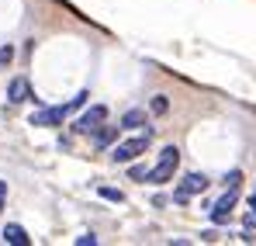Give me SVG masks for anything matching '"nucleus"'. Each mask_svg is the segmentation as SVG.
Wrapping results in <instances>:
<instances>
[{
  "mask_svg": "<svg viewBox=\"0 0 256 246\" xmlns=\"http://www.w3.org/2000/svg\"><path fill=\"white\" fill-rule=\"evenodd\" d=\"M86 101H90V94H86V90H80V94H76L70 104H59V108H42V111H35V115H32V125H38V128H56V125L66 122V115H70V111L84 108Z\"/></svg>",
  "mask_w": 256,
  "mask_h": 246,
  "instance_id": "obj_1",
  "label": "nucleus"
},
{
  "mask_svg": "<svg viewBox=\"0 0 256 246\" xmlns=\"http://www.w3.org/2000/svg\"><path fill=\"white\" fill-rule=\"evenodd\" d=\"M176 166H180V149L176 146H166L163 153H160V163L149 170V184H166V180H173V173H176Z\"/></svg>",
  "mask_w": 256,
  "mask_h": 246,
  "instance_id": "obj_2",
  "label": "nucleus"
},
{
  "mask_svg": "<svg viewBox=\"0 0 256 246\" xmlns=\"http://www.w3.org/2000/svg\"><path fill=\"white\" fill-rule=\"evenodd\" d=\"M149 139H152V128H146V135H135V139L118 142V146L111 149V160H114V163H132L135 156H142V153H146Z\"/></svg>",
  "mask_w": 256,
  "mask_h": 246,
  "instance_id": "obj_3",
  "label": "nucleus"
},
{
  "mask_svg": "<svg viewBox=\"0 0 256 246\" xmlns=\"http://www.w3.org/2000/svg\"><path fill=\"white\" fill-rule=\"evenodd\" d=\"M104 122H108V108H104V104H94V108H86L84 115L76 118L73 132H76V135H94Z\"/></svg>",
  "mask_w": 256,
  "mask_h": 246,
  "instance_id": "obj_4",
  "label": "nucleus"
},
{
  "mask_svg": "<svg viewBox=\"0 0 256 246\" xmlns=\"http://www.w3.org/2000/svg\"><path fill=\"white\" fill-rule=\"evenodd\" d=\"M236 201H239V194H236V187H228L218 201L212 205V222L214 225H225L228 218H232V208H236Z\"/></svg>",
  "mask_w": 256,
  "mask_h": 246,
  "instance_id": "obj_5",
  "label": "nucleus"
},
{
  "mask_svg": "<svg viewBox=\"0 0 256 246\" xmlns=\"http://www.w3.org/2000/svg\"><path fill=\"white\" fill-rule=\"evenodd\" d=\"M7 101H10V104H24V101H35V94H32V83L24 80V77H14V80L7 83Z\"/></svg>",
  "mask_w": 256,
  "mask_h": 246,
  "instance_id": "obj_6",
  "label": "nucleus"
},
{
  "mask_svg": "<svg viewBox=\"0 0 256 246\" xmlns=\"http://www.w3.org/2000/svg\"><path fill=\"white\" fill-rule=\"evenodd\" d=\"M180 191H187V194H204V191H208V177H204V173H184V177H180Z\"/></svg>",
  "mask_w": 256,
  "mask_h": 246,
  "instance_id": "obj_7",
  "label": "nucleus"
},
{
  "mask_svg": "<svg viewBox=\"0 0 256 246\" xmlns=\"http://www.w3.org/2000/svg\"><path fill=\"white\" fill-rule=\"evenodd\" d=\"M0 236H4V243H10V246H28V243H32V236H28L21 225H14V222H10V225H4V232H0Z\"/></svg>",
  "mask_w": 256,
  "mask_h": 246,
  "instance_id": "obj_8",
  "label": "nucleus"
},
{
  "mask_svg": "<svg viewBox=\"0 0 256 246\" xmlns=\"http://www.w3.org/2000/svg\"><path fill=\"white\" fill-rule=\"evenodd\" d=\"M118 128L122 125H108V128H97L94 132V149H108L114 139H118Z\"/></svg>",
  "mask_w": 256,
  "mask_h": 246,
  "instance_id": "obj_9",
  "label": "nucleus"
},
{
  "mask_svg": "<svg viewBox=\"0 0 256 246\" xmlns=\"http://www.w3.org/2000/svg\"><path fill=\"white\" fill-rule=\"evenodd\" d=\"M138 125H146V111H138V108H132L122 115V128H138Z\"/></svg>",
  "mask_w": 256,
  "mask_h": 246,
  "instance_id": "obj_10",
  "label": "nucleus"
},
{
  "mask_svg": "<svg viewBox=\"0 0 256 246\" xmlns=\"http://www.w3.org/2000/svg\"><path fill=\"white\" fill-rule=\"evenodd\" d=\"M100 198H108V201H118V205L125 201V194H122L118 187H100Z\"/></svg>",
  "mask_w": 256,
  "mask_h": 246,
  "instance_id": "obj_11",
  "label": "nucleus"
},
{
  "mask_svg": "<svg viewBox=\"0 0 256 246\" xmlns=\"http://www.w3.org/2000/svg\"><path fill=\"white\" fill-rule=\"evenodd\" d=\"M166 108H170V101H166L163 94H156V97H152V111H156V115H163Z\"/></svg>",
  "mask_w": 256,
  "mask_h": 246,
  "instance_id": "obj_12",
  "label": "nucleus"
},
{
  "mask_svg": "<svg viewBox=\"0 0 256 246\" xmlns=\"http://www.w3.org/2000/svg\"><path fill=\"white\" fill-rule=\"evenodd\" d=\"M128 173H132V180H146V177H149V166L135 163V166H132V170H128Z\"/></svg>",
  "mask_w": 256,
  "mask_h": 246,
  "instance_id": "obj_13",
  "label": "nucleus"
},
{
  "mask_svg": "<svg viewBox=\"0 0 256 246\" xmlns=\"http://www.w3.org/2000/svg\"><path fill=\"white\" fill-rule=\"evenodd\" d=\"M239 180H242V173H239V170L225 173V187H239Z\"/></svg>",
  "mask_w": 256,
  "mask_h": 246,
  "instance_id": "obj_14",
  "label": "nucleus"
},
{
  "mask_svg": "<svg viewBox=\"0 0 256 246\" xmlns=\"http://www.w3.org/2000/svg\"><path fill=\"white\" fill-rule=\"evenodd\" d=\"M10 59H14V49H10V45H4V49H0V66H7Z\"/></svg>",
  "mask_w": 256,
  "mask_h": 246,
  "instance_id": "obj_15",
  "label": "nucleus"
},
{
  "mask_svg": "<svg viewBox=\"0 0 256 246\" xmlns=\"http://www.w3.org/2000/svg\"><path fill=\"white\" fill-rule=\"evenodd\" d=\"M97 243V236H76V246H94Z\"/></svg>",
  "mask_w": 256,
  "mask_h": 246,
  "instance_id": "obj_16",
  "label": "nucleus"
},
{
  "mask_svg": "<svg viewBox=\"0 0 256 246\" xmlns=\"http://www.w3.org/2000/svg\"><path fill=\"white\" fill-rule=\"evenodd\" d=\"M4 201H7V184L0 180V211H4Z\"/></svg>",
  "mask_w": 256,
  "mask_h": 246,
  "instance_id": "obj_17",
  "label": "nucleus"
},
{
  "mask_svg": "<svg viewBox=\"0 0 256 246\" xmlns=\"http://www.w3.org/2000/svg\"><path fill=\"white\" fill-rule=\"evenodd\" d=\"M250 208H253V215H256V191H253V198H250Z\"/></svg>",
  "mask_w": 256,
  "mask_h": 246,
  "instance_id": "obj_18",
  "label": "nucleus"
}]
</instances>
